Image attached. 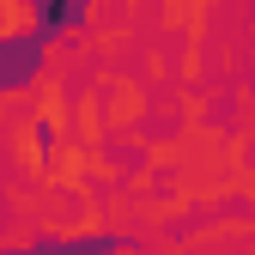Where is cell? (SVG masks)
I'll return each instance as SVG.
<instances>
[{"mask_svg":"<svg viewBox=\"0 0 255 255\" xmlns=\"http://www.w3.org/2000/svg\"><path fill=\"white\" fill-rule=\"evenodd\" d=\"M30 140H37V158H49V152H55V122H49V116L30 122Z\"/></svg>","mask_w":255,"mask_h":255,"instance_id":"obj_4","label":"cell"},{"mask_svg":"<svg viewBox=\"0 0 255 255\" xmlns=\"http://www.w3.org/2000/svg\"><path fill=\"white\" fill-rule=\"evenodd\" d=\"M128 237L116 231H85V237H37V243H24V255H122Z\"/></svg>","mask_w":255,"mask_h":255,"instance_id":"obj_3","label":"cell"},{"mask_svg":"<svg viewBox=\"0 0 255 255\" xmlns=\"http://www.w3.org/2000/svg\"><path fill=\"white\" fill-rule=\"evenodd\" d=\"M43 55H49V37L37 24L0 30V91H24L30 79L43 73Z\"/></svg>","mask_w":255,"mask_h":255,"instance_id":"obj_1","label":"cell"},{"mask_svg":"<svg viewBox=\"0 0 255 255\" xmlns=\"http://www.w3.org/2000/svg\"><path fill=\"white\" fill-rule=\"evenodd\" d=\"M24 18L55 43V37H79L85 18H91V6H79V0H24Z\"/></svg>","mask_w":255,"mask_h":255,"instance_id":"obj_2","label":"cell"}]
</instances>
